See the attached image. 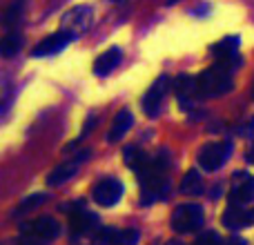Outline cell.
<instances>
[{
    "label": "cell",
    "instance_id": "6da1fadb",
    "mask_svg": "<svg viewBox=\"0 0 254 245\" xmlns=\"http://www.w3.org/2000/svg\"><path fill=\"white\" fill-rule=\"evenodd\" d=\"M170 158L165 154H158L156 158H149L136 174H138V183L143 187V203H152L156 198L165 196L167 187H170Z\"/></svg>",
    "mask_w": 254,
    "mask_h": 245
},
{
    "label": "cell",
    "instance_id": "7a4b0ae2",
    "mask_svg": "<svg viewBox=\"0 0 254 245\" xmlns=\"http://www.w3.org/2000/svg\"><path fill=\"white\" fill-rule=\"evenodd\" d=\"M196 89H198V96H205V98L223 96V94L232 92L234 89L232 69L219 65V62H216L214 67H207L196 78Z\"/></svg>",
    "mask_w": 254,
    "mask_h": 245
},
{
    "label": "cell",
    "instance_id": "3957f363",
    "mask_svg": "<svg viewBox=\"0 0 254 245\" xmlns=\"http://www.w3.org/2000/svg\"><path fill=\"white\" fill-rule=\"evenodd\" d=\"M58 232H61V225H58L56 219L40 216V219H34L22 225L20 245H45L52 241V239H56Z\"/></svg>",
    "mask_w": 254,
    "mask_h": 245
},
{
    "label": "cell",
    "instance_id": "277c9868",
    "mask_svg": "<svg viewBox=\"0 0 254 245\" xmlns=\"http://www.w3.org/2000/svg\"><path fill=\"white\" fill-rule=\"evenodd\" d=\"M170 225H172V230L179 234L196 232L203 225V207L196 205V203H183V205H179L172 212Z\"/></svg>",
    "mask_w": 254,
    "mask_h": 245
},
{
    "label": "cell",
    "instance_id": "5b68a950",
    "mask_svg": "<svg viewBox=\"0 0 254 245\" xmlns=\"http://www.w3.org/2000/svg\"><path fill=\"white\" fill-rule=\"evenodd\" d=\"M230 152H232V143H228V140L225 143H207L198 152V165L205 172H216L228 161Z\"/></svg>",
    "mask_w": 254,
    "mask_h": 245
},
{
    "label": "cell",
    "instance_id": "8992f818",
    "mask_svg": "<svg viewBox=\"0 0 254 245\" xmlns=\"http://www.w3.org/2000/svg\"><path fill=\"white\" fill-rule=\"evenodd\" d=\"M167 85H170L167 76H161V78L154 80L152 87H149L147 92H145V96L140 98V107H143V112L149 116V119L161 114L163 101H165V94H167Z\"/></svg>",
    "mask_w": 254,
    "mask_h": 245
},
{
    "label": "cell",
    "instance_id": "52a82bcc",
    "mask_svg": "<svg viewBox=\"0 0 254 245\" xmlns=\"http://www.w3.org/2000/svg\"><path fill=\"white\" fill-rule=\"evenodd\" d=\"M121 196H123V185H121V181L110 179V176L103 179V181H98V183L94 185V189H92V198L101 207L116 205V203L121 201Z\"/></svg>",
    "mask_w": 254,
    "mask_h": 245
},
{
    "label": "cell",
    "instance_id": "ba28073f",
    "mask_svg": "<svg viewBox=\"0 0 254 245\" xmlns=\"http://www.w3.org/2000/svg\"><path fill=\"white\" fill-rule=\"evenodd\" d=\"M212 56L216 58V62L228 69H237L241 65V56H239V38H223L221 43H216L212 47Z\"/></svg>",
    "mask_w": 254,
    "mask_h": 245
},
{
    "label": "cell",
    "instance_id": "9c48e42d",
    "mask_svg": "<svg viewBox=\"0 0 254 245\" xmlns=\"http://www.w3.org/2000/svg\"><path fill=\"white\" fill-rule=\"evenodd\" d=\"M98 219L94 214H89L87 210H83L80 205H74L69 212V228L76 237L80 234H101V230H96Z\"/></svg>",
    "mask_w": 254,
    "mask_h": 245
},
{
    "label": "cell",
    "instance_id": "30bf717a",
    "mask_svg": "<svg viewBox=\"0 0 254 245\" xmlns=\"http://www.w3.org/2000/svg\"><path fill=\"white\" fill-rule=\"evenodd\" d=\"M89 25H92V7H85V4L74 7L63 18V31H67V34H71V36L83 34Z\"/></svg>",
    "mask_w": 254,
    "mask_h": 245
},
{
    "label": "cell",
    "instance_id": "8fae6325",
    "mask_svg": "<svg viewBox=\"0 0 254 245\" xmlns=\"http://www.w3.org/2000/svg\"><path fill=\"white\" fill-rule=\"evenodd\" d=\"M71 38H74V36L61 29L58 34H52V36H47L45 40H40V43L36 45V49H34V56L43 58V56H52V54L63 52V49L71 43Z\"/></svg>",
    "mask_w": 254,
    "mask_h": 245
},
{
    "label": "cell",
    "instance_id": "7c38bea8",
    "mask_svg": "<svg viewBox=\"0 0 254 245\" xmlns=\"http://www.w3.org/2000/svg\"><path fill=\"white\" fill-rule=\"evenodd\" d=\"M254 201V176H243L234 183L232 192H230V205H248Z\"/></svg>",
    "mask_w": 254,
    "mask_h": 245
},
{
    "label": "cell",
    "instance_id": "4fadbf2b",
    "mask_svg": "<svg viewBox=\"0 0 254 245\" xmlns=\"http://www.w3.org/2000/svg\"><path fill=\"white\" fill-rule=\"evenodd\" d=\"M98 243H103V245H136L138 243V232H136L134 228L101 230V234H98Z\"/></svg>",
    "mask_w": 254,
    "mask_h": 245
},
{
    "label": "cell",
    "instance_id": "5bb4252c",
    "mask_svg": "<svg viewBox=\"0 0 254 245\" xmlns=\"http://www.w3.org/2000/svg\"><path fill=\"white\" fill-rule=\"evenodd\" d=\"M85 156H87V152L80 154V156H76L74 161H67V163H63V165H58L56 170H54L52 174L47 176V185H52V187H58V185L67 183L69 179H74L76 172H78V167H80V163H83V158H85Z\"/></svg>",
    "mask_w": 254,
    "mask_h": 245
},
{
    "label": "cell",
    "instance_id": "9a60e30c",
    "mask_svg": "<svg viewBox=\"0 0 254 245\" xmlns=\"http://www.w3.org/2000/svg\"><path fill=\"white\" fill-rule=\"evenodd\" d=\"M221 221H223V225L225 228H230V230L246 228V225L254 223V210L248 212V210H241V207H237V205H230Z\"/></svg>",
    "mask_w": 254,
    "mask_h": 245
},
{
    "label": "cell",
    "instance_id": "2e32d148",
    "mask_svg": "<svg viewBox=\"0 0 254 245\" xmlns=\"http://www.w3.org/2000/svg\"><path fill=\"white\" fill-rule=\"evenodd\" d=\"M131 122H134L131 112L129 110H121L119 114L114 116V121H112V127H110V131H107V140H110V143H119L127 131H129Z\"/></svg>",
    "mask_w": 254,
    "mask_h": 245
},
{
    "label": "cell",
    "instance_id": "e0dca14e",
    "mask_svg": "<svg viewBox=\"0 0 254 245\" xmlns=\"http://www.w3.org/2000/svg\"><path fill=\"white\" fill-rule=\"evenodd\" d=\"M119 62H121V49L112 47L94 61V71H96V76H107Z\"/></svg>",
    "mask_w": 254,
    "mask_h": 245
},
{
    "label": "cell",
    "instance_id": "ac0fdd59",
    "mask_svg": "<svg viewBox=\"0 0 254 245\" xmlns=\"http://www.w3.org/2000/svg\"><path fill=\"white\" fill-rule=\"evenodd\" d=\"M198 94L196 89V80L190 78V76H181L179 80H176V96H179V101L183 103L185 107L192 105V98Z\"/></svg>",
    "mask_w": 254,
    "mask_h": 245
},
{
    "label": "cell",
    "instance_id": "d6986e66",
    "mask_svg": "<svg viewBox=\"0 0 254 245\" xmlns=\"http://www.w3.org/2000/svg\"><path fill=\"white\" fill-rule=\"evenodd\" d=\"M20 47H22V36L18 34V31H9V34L2 38L0 52H2L4 58H11V56H16V54L20 52Z\"/></svg>",
    "mask_w": 254,
    "mask_h": 245
},
{
    "label": "cell",
    "instance_id": "ffe728a7",
    "mask_svg": "<svg viewBox=\"0 0 254 245\" xmlns=\"http://www.w3.org/2000/svg\"><path fill=\"white\" fill-rule=\"evenodd\" d=\"M123 161H125V165H127V167H131L134 172H138L140 167H143L145 163L149 161V158L145 156V154L140 152L138 147L129 145V147H125V149H123Z\"/></svg>",
    "mask_w": 254,
    "mask_h": 245
},
{
    "label": "cell",
    "instance_id": "44dd1931",
    "mask_svg": "<svg viewBox=\"0 0 254 245\" xmlns=\"http://www.w3.org/2000/svg\"><path fill=\"white\" fill-rule=\"evenodd\" d=\"M203 183H201V176H198L196 170H190L188 174L183 176V183H181V192L183 194H201Z\"/></svg>",
    "mask_w": 254,
    "mask_h": 245
},
{
    "label": "cell",
    "instance_id": "7402d4cb",
    "mask_svg": "<svg viewBox=\"0 0 254 245\" xmlns=\"http://www.w3.org/2000/svg\"><path fill=\"white\" fill-rule=\"evenodd\" d=\"M22 9H25V2H22V0H16V2L9 7L7 16H4V27L18 25V20H20V16H22Z\"/></svg>",
    "mask_w": 254,
    "mask_h": 245
},
{
    "label": "cell",
    "instance_id": "603a6c76",
    "mask_svg": "<svg viewBox=\"0 0 254 245\" xmlns=\"http://www.w3.org/2000/svg\"><path fill=\"white\" fill-rule=\"evenodd\" d=\"M192 245H221V239L216 232H203L201 237H196V241Z\"/></svg>",
    "mask_w": 254,
    "mask_h": 245
},
{
    "label": "cell",
    "instance_id": "cb8c5ba5",
    "mask_svg": "<svg viewBox=\"0 0 254 245\" xmlns=\"http://www.w3.org/2000/svg\"><path fill=\"white\" fill-rule=\"evenodd\" d=\"M43 201H45V196H43V194H38V196H31V198H27V201L22 203V205L18 207L16 212H18V214H25V212H27V210H31V207H38Z\"/></svg>",
    "mask_w": 254,
    "mask_h": 245
},
{
    "label": "cell",
    "instance_id": "d4e9b609",
    "mask_svg": "<svg viewBox=\"0 0 254 245\" xmlns=\"http://www.w3.org/2000/svg\"><path fill=\"white\" fill-rule=\"evenodd\" d=\"M250 158H252V161H254V147H252V152H250Z\"/></svg>",
    "mask_w": 254,
    "mask_h": 245
},
{
    "label": "cell",
    "instance_id": "484cf974",
    "mask_svg": "<svg viewBox=\"0 0 254 245\" xmlns=\"http://www.w3.org/2000/svg\"><path fill=\"white\" fill-rule=\"evenodd\" d=\"M232 245H243V241H234Z\"/></svg>",
    "mask_w": 254,
    "mask_h": 245
},
{
    "label": "cell",
    "instance_id": "4316f807",
    "mask_svg": "<svg viewBox=\"0 0 254 245\" xmlns=\"http://www.w3.org/2000/svg\"><path fill=\"white\" fill-rule=\"evenodd\" d=\"M167 245H181V243H167Z\"/></svg>",
    "mask_w": 254,
    "mask_h": 245
},
{
    "label": "cell",
    "instance_id": "83f0119b",
    "mask_svg": "<svg viewBox=\"0 0 254 245\" xmlns=\"http://www.w3.org/2000/svg\"><path fill=\"white\" fill-rule=\"evenodd\" d=\"M112 2H121V0H112Z\"/></svg>",
    "mask_w": 254,
    "mask_h": 245
},
{
    "label": "cell",
    "instance_id": "f1b7e54d",
    "mask_svg": "<svg viewBox=\"0 0 254 245\" xmlns=\"http://www.w3.org/2000/svg\"><path fill=\"white\" fill-rule=\"evenodd\" d=\"M170 2H176V0H170Z\"/></svg>",
    "mask_w": 254,
    "mask_h": 245
}]
</instances>
